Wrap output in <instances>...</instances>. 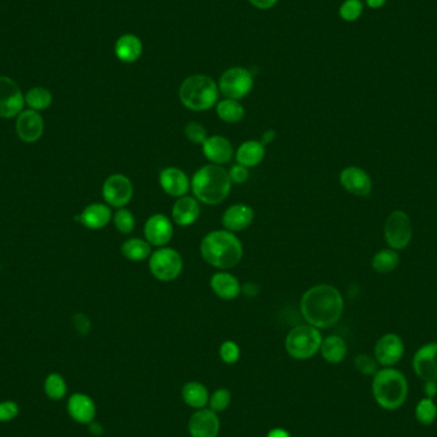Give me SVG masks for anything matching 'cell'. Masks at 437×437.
<instances>
[{
	"instance_id": "cell-1",
	"label": "cell",
	"mask_w": 437,
	"mask_h": 437,
	"mask_svg": "<svg viewBox=\"0 0 437 437\" xmlns=\"http://www.w3.org/2000/svg\"><path fill=\"white\" fill-rule=\"evenodd\" d=\"M342 293L333 285L320 284L304 292L301 299V312L304 320L317 329H326L343 315Z\"/></svg>"
},
{
	"instance_id": "cell-2",
	"label": "cell",
	"mask_w": 437,
	"mask_h": 437,
	"mask_svg": "<svg viewBox=\"0 0 437 437\" xmlns=\"http://www.w3.org/2000/svg\"><path fill=\"white\" fill-rule=\"evenodd\" d=\"M201 256L212 268L232 269L242 260V242L229 230H214L203 237Z\"/></svg>"
},
{
	"instance_id": "cell-3",
	"label": "cell",
	"mask_w": 437,
	"mask_h": 437,
	"mask_svg": "<svg viewBox=\"0 0 437 437\" xmlns=\"http://www.w3.org/2000/svg\"><path fill=\"white\" fill-rule=\"evenodd\" d=\"M191 188L197 201L206 205H217L230 193L232 181L225 169L220 165L209 164L196 172Z\"/></svg>"
},
{
	"instance_id": "cell-4",
	"label": "cell",
	"mask_w": 437,
	"mask_h": 437,
	"mask_svg": "<svg viewBox=\"0 0 437 437\" xmlns=\"http://www.w3.org/2000/svg\"><path fill=\"white\" fill-rule=\"evenodd\" d=\"M372 394L383 409H397L408 397V381L400 371L389 367L377 371L372 381Z\"/></svg>"
},
{
	"instance_id": "cell-5",
	"label": "cell",
	"mask_w": 437,
	"mask_h": 437,
	"mask_svg": "<svg viewBox=\"0 0 437 437\" xmlns=\"http://www.w3.org/2000/svg\"><path fill=\"white\" fill-rule=\"evenodd\" d=\"M219 88L212 78L202 74L191 76L179 88V99L183 105L193 112H205L216 105Z\"/></svg>"
},
{
	"instance_id": "cell-6",
	"label": "cell",
	"mask_w": 437,
	"mask_h": 437,
	"mask_svg": "<svg viewBox=\"0 0 437 437\" xmlns=\"http://www.w3.org/2000/svg\"><path fill=\"white\" fill-rule=\"evenodd\" d=\"M323 337L315 326L301 325L293 330L285 339V349L288 354L296 359H309L316 354L321 348Z\"/></svg>"
},
{
	"instance_id": "cell-7",
	"label": "cell",
	"mask_w": 437,
	"mask_h": 437,
	"mask_svg": "<svg viewBox=\"0 0 437 437\" xmlns=\"http://www.w3.org/2000/svg\"><path fill=\"white\" fill-rule=\"evenodd\" d=\"M148 269L157 280L173 282L182 273V256L175 249L160 247L148 257Z\"/></svg>"
},
{
	"instance_id": "cell-8",
	"label": "cell",
	"mask_w": 437,
	"mask_h": 437,
	"mask_svg": "<svg viewBox=\"0 0 437 437\" xmlns=\"http://www.w3.org/2000/svg\"><path fill=\"white\" fill-rule=\"evenodd\" d=\"M385 241L391 249H404L410 243L413 229L409 216L402 210L391 212L385 222Z\"/></svg>"
},
{
	"instance_id": "cell-9",
	"label": "cell",
	"mask_w": 437,
	"mask_h": 437,
	"mask_svg": "<svg viewBox=\"0 0 437 437\" xmlns=\"http://www.w3.org/2000/svg\"><path fill=\"white\" fill-rule=\"evenodd\" d=\"M253 88V77L246 68H230L225 71L219 82V90L227 99L238 100L251 92Z\"/></svg>"
},
{
	"instance_id": "cell-10",
	"label": "cell",
	"mask_w": 437,
	"mask_h": 437,
	"mask_svg": "<svg viewBox=\"0 0 437 437\" xmlns=\"http://www.w3.org/2000/svg\"><path fill=\"white\" fill-rule=\"evenodd\" d=\"M102 197L109 206L121 209L127 206L133 197L132 182L126 175H110L102 186Z\"/></svg>"
},
{
	"instance_id": "cell-11",
	"label": "cell",
	"mask_w": 437,
	"mask_h": 437,
	"mask_svg": "<svg viewBox=\"0 0 437 437\" xmlns=\"http://www.w3.org/2000/svg\"><path fill=\"white\" fill-rule=\"evenodd\" d=\"M23 104L25 97L18 85L8 77H0V118L17 116Z\"/></svg>"
},
{
	"instance_id": "cell-12",
	"label": "cell",
	"mask_w": 437,
	"mask_h": 437,
	"mask_svg": "<svg viewBox=\"0 0 437 437\" xmlns=\"http://www.w3.org/2000/svg\"><path fill=\"white\" fill-rule=\"evenodd\" d=\"M143 234H145V239L150 243V246H155L160 249V247H165L172 241L173 234H174V229L168 216L155 214V215L150 216L148 222H145Z\"/></svg>"
},
{
	"instance_id": "cell-13",
	"label": "cell",
	"mask_w": 437,
	"mask_h": 437,
	"mask_svg": "<svg viewBox=\"0 0 437 437\" xmlns=\"http://www.w3.org/2000/svg\"><path fill=\"white\" fill-rule=\"evenodd\" d=\"M404 354V343L397 334H386L377 340L375 345V358L377 364L383 367L397 364Z\"/></svg>"
},
{
	"instance_id": "cell-14",
	"label": "cell",
	"mask_w": 437,
	"mask_h": 437,
	"mask_svg": "<svg viewBox=\"0 0 437 437\" xmlns=\"http://www.w3.org/2000/svg\"><path fill=\"white\" fill-rule=\"evenodd\" d=\"M413 370L424 381H437V343L426 344L416 352Z\"/></svg>"
},
{
	"instance_id": "cell-15",
	"label": "cell",
	"mask_w": 437,
	"mask_h": 437,
	"mask_svg": "<svg viewBox=\"0 0 437 437\" xmlns=\"http://www.w3.org/2000/svg\"><path fill=\"white\" fill-rule=\"evenodd\" d=\"M339 181L343 188L349 192L350 195L366 197L370 195L372 191L370 175L367 174L364 169L358 167H348L342 170Z\"/></svg>"
},
{
	"instance_id": "cell-16",
	"label": "cell",
	"mask_w": 437,
	"mask_h": 437,
	"mask_svg": "<svg viewBox=\"0 0 437 437\" xmlns=\"http://www.w3.org/2000/svg\"><path fill=\"white\" fill-rule=\"evenodd\" d=\"M188 431L192 437H217L220 431V421L215 412L198 409L189 418Z\"/></svg>"
},
{
	"instance_id": "cell-17",
	"label": "cell",
	"mask_w": 437,
	"mask_h": 437,
	"mask_svg": "<svg viewBox=\"0 0 437 437\" xmlns=\"http://www.w3.org/2000/svg\"><path fill=\"white\" fill-rule=\"evenodd\" d=\"M16 132L23 142L39 141L44 133V121L36 110H26L17 116Z\"/></svg>"
},
{
	"instance_id": "cell-18",
	"label": "cell",
	"mask_w": 437,
	"mask_h": 437,
	"mask_svg": "<svg viewBox=\"0 0 437 437\" xmlns=\"http://www.w3.org/2000/svg\"><path fill=\"white\" fill-rule=\"evenodd\" d=\"M159 182L162 191L172 197H183L187 195L191 187L188 176L182 169L169 167L162 169L159 174Z\"/></svg>"
},
{
	"instance_id": "cell-19",
	"label": "cell",
	"mask_w": 437,
	"mask_h": 437,
	"mask_svg": "<svg viewBox=\"0 0 437 437\" xmlns=\"http://www.w3.org/2000/svg\"><path fill=\"white\" fill-rule=\"evenodd\" d=\"M253 219L255 212L251 206L244 203H236L225 210V212L222 214V227L232 233L242 232L249 228Z\"/></svg>"
},
{
	"instance_id": "cell-20",
	"label": "cell",
	"mask_w": 437,
	"mask_h": 437,
	"mask_svg": "<svg viewBox=\"0 0 437 437\" xmlns=\"http://www.w3.org/2000/svg\"><path fill=\"white\" fill-rule=\"evenodd\" d=\"M203 155L215 165H222L232 160L233 146L228 138L222 136H209L202 145Z\"/></svg>"
},
{
	"instance_id": "cell-21",
	"label": "cell",
	"mask_w": 437,
	"mask_h": 437,
	"mask_svg": "<svg viewBox=\"0 0 437 437\" xmlns=\"http://www.w3.org/2000/svg\"><path fill=\"white\" fill-rule=\"evenodd\" d=\"M200 214H201L200 203L196 200L195 197H189V196L179 197L175 201L173 210H172L173 220L179 227L192 225L193 222H197V219L200 217Z\"/></svg>"
},
{
	"instance_id": "cell-22",
	"label": "cell",
	"mask_w": 437,
	"mask_h": 437,
	"mask_svg": "<svg viewBox=\"0 0 437 437\" xmlns=\"http://www.w3.org/2000/svg\"><path fill=\"white\" fill-rule=\"evenodd\" d=\"M210 287L216 296L225 301L236 299L237 297L241 294L242 287L241 282L237 279L236 276L220 271L216 273L210 280Z\"/></svg>"
},
{
	"instance_id": "cell-23",
	"label": "cell",
	"mask_w": 437,
	"mask_h": 437,
	"mask_svg": "<svg viewBox=\"0 0 437 437\" xmlns=\"http://www.w3.org/2000/svg\"><path fill=\"white\" fill-rule=\"evenodd\" d=\"M83 227L92 230L107 227L112 220V210L104 203H92L83 210L81 215L76 217Z\"/></svg>"
},
{
	"instance_id": "cell-24",
	"label": "cell",
	"mask_w": 437,
	"mask_h": 437,
	"mask_svg": "<svg viewBox=\"0 0 437 437\" xmlns=\"http://www.w3.org/2000/svg\"><path fill=\"white\" fill-rule=\"evenodd\" d=\"M68 412L78 424H91L96 414V407L88 395L74 394L68 402Z\"/></svg>"
},
{
	"instance_id": "cell-25",
	"label": "cell",
	"mask_w": 437,
	"mask_h": 437,
	"mask_svg": "<svg viewBox=\"0 0 437 437\" xmlns=\"http://www.w3.org/2000/svg\"><path fill=\"white\" fill-rule=\"evenodd\" d=\"M266 155V146H263L261 141L243 142L239 148L237 150L236 159L238 164H241L246 168H253L263 162Z\"/></svg>"
},
{
	"instance_id": "cell-26",
	"label": "cell",
	"mask_w": 437,
	"mask_h": 437,
	"mask_svg": "<svg viewBox=\"0 0 437 437\" xmlns=\"http://www.w3.org/2000/svg\"><path fill=\"white\" fill-rule=\"evenodd\" d=\"M142 44L135 35H124L115 44V54L124 63H133L140 58Z\"/></svg>"
},
{
	"instance_id": "cell-27",
	"label": "cell",
	"mask_w": 437,
	"mask_h": 437,
	"mask_svg": "<svg viewBox=\"0 0 437 437\" xmlns=\"http://www.w3.org/2000/svg\"><path fill=\"white\" fill-rule=\"evenodd\" d=\"M320 350H321L323 359L328 361L329 364H340L347 357L348 347L343 337L331 335L323 340Z\"/></svg>"
},
{
	"instance_id": "cell-28",
	"label": "cell",
	"mask_w": 437,
	"mask_h": 437,
	"mask_svg": "<svg viewBox=\"0 0 437 437\" xmlns=\"http://www.w3.org/2000/svg\"><path fill=\"white\" fill-rule=\"evenodd\" d=\"M121 253L133 263H140L146 260L151 255V246L146 239L131 238L121 244Z\"/></svg>"
},
{
	"instance_id": "cell-29",
	"label": "cell",
	"mask_w": 437,
	"mask_h": 437,
	"mask_svg": "<svg viewBox=\"0 0 437 437\" xmlns=\"http://www.w3.org/2000/svg\"><path fill=\"white\" fill-rule=\"evenodd\" d=\"M183 400L189 407L201 409L209 404V391L200 383H188L183 386Z\"/></svg>"
},
{
	"instance_id": "cell-30",
	"label": "cell",
	"mask_w": 437,
	"mask_h": 437,
	"mask_svg": "<svg viewBox=\"0 0 437 437\" xmlns=\"http://www.w3.org/2000/svg\"><path fill=\"white\" fill-rule=\"evenodd\" d=\"M216 113L219 115V118L225 123H238L242 121L244 118V108L242 104H239L238 101L233 99H225L216 104Z\"/></svg>"
},
{
	"instance_id": "cell-31",
	"label": "cell",
	"mask_w": 437,
	"mask_h": 437,
	"mask_svg": "<svg viewBox=\"0 0 437 437\" xmlns=\"http://www.w3.org/2000/svg\"><path fill=\"white\" fill-rule=\"evenodd\" d=\"M399 265V255L394 249H381L372 258V269L376 273L388 274L397 269Z\"/></svg>"
},
{
	"instance_id": "cell-32",
	"label": "cell",
	"mask_w": 437,
	"mask_h": 437,
	"mask_svg": "<svg viewBox=\"0 0 437 437\" xmlns=\"http://www.w3.org/2000/svg\"><path fill=\"white\" fill-rule=\"evenodd\" d=\"M25 101L28 102L30 108L37 112V110H45L49 108L53 101V96L47 88H35L28 91Z\"/></svg>"
},
{
	"instance_id": "cell-33",
	"label": "cell",
	"mask_w": 437,
	"mask_h": 437,
	"mask_svg": "<svg viewBox=\"0 0 437 437\" xmlns=\"http://www.w3.org/2000/svg\"><path fill=\"white\" fill-rule=\"evenodd\" d=\"M416 418L419 424L430 426L436 421L437 405L430 397H424L416 407Z\"/></svg>"
},
{
	"instance_id": "cell-34",
	"label": "cell",
	"mask_w": 437,
	"mask_h": 437,
	"mask_svg": "<svg viewBox=\"0 0 437 437\" xmlns=\"http://www.w3.org/2000/svg\"><path fill=\"white\" fill-rule=\"evenodd\" d=\"M45 393L53 400H61L67 393V383L58 373H52L45 380Z\"/></svg>"
},
{
	"instance_id": "cell-35",
	"label": "cell",
	"mask_w": 437,
	"mask_h": 437,
	"mask_svg": "<svg viewBox=\"0 0 437 437\" xmlns=\"http://www.w3.org/2000/svg\"><path fill=\"white\" fill-rule=\"evenodd\" d=\"M113 222H114L116 230L121 232L123 234H129L135 230V216L129 210L124 209V208H121L115 212L114 216H113Z\"/></svg>"
},
{
	"instance_id": "cell-36",
	"label": "cell",
	"mask_w": 437,
	"mask_h": 437,
	"mask_svg": "<svg viewBox=\"0 0 437 437\" xmlns=\"http://www.w3.org/2000/svg\"><path fill=\"white\" fill-rule=\"evenodd\" d=\"M364 12V4L361 0H345L340 7V17L347 22H354Z\"/></svg>"
},
{
	"instance_id": "cell-37",
	"label": "cell",
	"mask_w": 437,
	"mask_h": 437,
	"mask_svg": "<svg viewBox=\"0 0 437 437\" xmlns=\"http://www.w3.org/2000/svg\"><path fill=\"white\" fill-rule=\"evenodd\" d=\"M184 135L187 137V140L196 145H203V142L209 137L206 128L197 121H191L184 127Z\"/></svg>"
},
{
	"instance_id": "cell-38",
	"label": "cell",
	"mask_w": 437,
	"mask_h": 437,
	"mask_svg": "<svg viewBox=\"0 0 437 437\" xmlns=\"http://www.w3.org/2000/svg\"><path fill=\"white\" fill-rule=\"evenodd\" d=\"M354 367L364 376H375L377 372V361L367 354H359L354 358Z\"/></svg>"
},
{
	"instance_id": "cell-39",
	"label": "cell",
	"mask_w": 437,
	"mask_h": 437,
	"mask_svg": "<svg viewBox=\"0 0 437 437\" xmlns=\"http://www.w3.org/2000/svg\"><path fill=\"white\" fill-rule=\"evenodd\" d=\"M232 400V395L227 389L216 390L209 399L210 409L212 412H222L227 409Z\"/></svg>"
},
{
	"instance_id": "cell-40",
	"label": "cell",
	"mask_w": 437,
	"mask_h": 437,
	"mask_svg": "<svg viewBox=\"0 0 437 437\" xmlns=\"http://www.w3.org/2000/svg\"><path fill=\"white\" fill-rule=\"evenodd\" d=\"M219 353H220V358H222V361L228 364H236L237 361L239 359V357H241L239 347L234 342H232V340L224 342L222 344V347H220Z\"/></svg>"
},
{
	"instance_id": "cell-41",
	"label": "cell",
	"mask_w": 437,
	"mask_h": 437,
	"mask_svg": "<svg viewBox=\"0 0 437 437\" xmlns=\"http://www.w3.org/2000/svg\"><path fill=\"white\" fill-rule=\"evenodd\" d=\"M20 412L18 405L14 403V402H1L0 403V422H8V421H12L13 418L17 417Z\"/></svg>"
},
{
	"instance_id": "cell-42",
	"label": "cell",
	"mask_w": 437,
	"mask_h": 437,
	"mask_svg": "<svg viewBox=\"0 0 437 437\" xmlns=\"http://www.w3.org/2000/svg\"><path fill=\"white\" fill-rule=\"evenodd\" d=\"M72 323H73L76 331L82 337L88 335L90 330H91L90 318L85 313H82V312H78V313L74 315L73 318H72Z\"/></svg>"
},
{
	"instance_id": "cell-43",
	"label": "cell",
	"mask_w": 437,
	"mask_h": 437,
	"mask_svg": "<svg viewBox=\"0 0 437 437\" xmlns=\"http://www.w3.org/2000/svg\"><path fill=\"white\" fill-rule=\"evenodd\" d=\"M228 173L232 183L242 184V183L247 182V181H249V168L243 167L241 164H236V165H233V167L230 168V170H229Z\"/></svg>"
},
{
	"instance_id": "cell-44",
	"label": "cell",
	"mask_w": 437,
	"mask_h": 437,
	"mask_svg": "<svg viewBox=\"0 0 437 437\" xmlns=\"http://www.w3.org/2000/svg\"><path fill=\"white\" fill-rule=\"evenodd\" d=\"M424 397H435L437 395V381H424Z\"/></svg>"
},
{
	"instance_id": "cell-45",
	"label": "cell",
	"mask_w": 437,
	"mask_h": 437,
	"mask_svg": "<svg viewBox=\"0 0 437 437\" xmlns=\"http://www.w3.org/2000/svg\"><path fill=\"white\" fill-rule=\"evenodd\" d=\"M276 1L277 0H249V3L258 9H269V8L274 7Z\"/></svg>"
},
{
	"instance_id": "cell-46",
	"label": "cell",
	"mask_w": 437,
	"mask_h": 437,
	"mask_svg": "<svg viewBox=\"0 0 437 437\" xmlns=\"http://www.w3.org/2000/svg\"><path fill=\"white\" fill-rule=\"evenodd\" d=\"M275 131L274 129H269V131L263 132V137H261V143H263V146H268V145H270L271 142L275 140Z\"/></svg>"
},
{
	"instance_id": "cell-47",
	"label": "cell",
	"mask_w": 437,
	"mask_h": 437,
	"mask_svg": "<svg viewBox=\"0 0 437 437\" xmlns=\"http://www.w3.org/2000/svg\"><path fill=\"white\" fill-rule=\"evenodd\" d=\"M90 432L94 435V436L99 437L104 433V429H102V426L100 424H97V422H91L90 424Z\"/></svg>"
},
{
	"instance_id": "cell-48",
	"label": "cell",
	"mask_w": 437,
	"mask_h": 437,
	"mask_svg": "<svg viewBox=\"0 0 437 437\" xmlns=\"http://www.w3.org/2000/svg\"><path fill=\"white\" fill-rule=\"evenodd\" d=\"M266 437H290L289 432H287L282 429H275V430L270 431Z\"/></svg>"
},
{
	"instance_id": "cell-49",
	"label": "cell",
	"mask_w": 437,
	"mask_h": 437,
	"mask_svg": "<svg viewBox=\"0 0 437 437\" xmlns=\"http://www.w3.org/2000/svg\"><path fill=\"white\" fill-rule=\"evenodd\" d=\"M366 1H367L369 7L373 8V9L383 7L385 3H386V0H366Z\"/></svg>"
}]
</instances>
